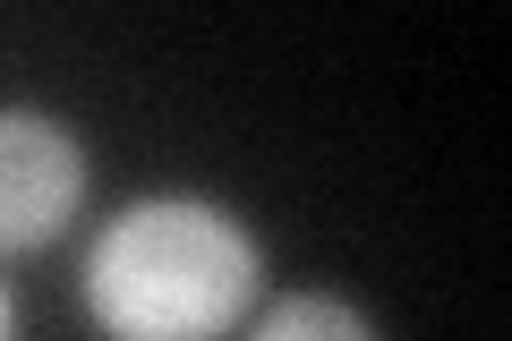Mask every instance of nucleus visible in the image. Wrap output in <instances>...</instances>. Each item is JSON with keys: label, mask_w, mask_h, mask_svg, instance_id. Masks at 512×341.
I'll return each instance as SVG.
<instances>
[{"label": "nucleus", "mask_w": 512, "mask_h": 341, "mask_svg": "<svg viewBox=\"0 0 512 341\" xmlns=\"http://www.w3.org/2000/svg\"><path fill=\"white\" fill-rule=\"evenodd\" d=\"M256 299V239L205 197H146L86 248V307L111 341H222Z\"/></svg>", "instance_id": "1"}, {"label": "nucleus", "mask_w": 512, "mask_h": 341, "mask_svg": "<svg viewBox=\"0 0 512 341\" xmlns=\"http://www.w3.org/2000/svg\"><path fill=\"white\" fill-rule=\"evenodd\" d=\"M86 205V145L43 111H0V256L52 248Z\"/></svg>", "instance_id": "2"}, {"label": "nucleus", "mask_w": 512, "mask_h": 341, "mask_svg": "<svg viewBox=\"0 0 512 341\" xmlns=\"http://www.w3.org/2000/svg\"><path fill=\"white\" fill-rule=\"evenodd\" d=\"M248 341H376V333H367V316L350 299H333V290H291V299H274L256 316Z\"/></svg>", "instance_id": "3"}, {"label": "nucleus", "mask_w": 512, "mask_h": 341, "mask_svg": "<svg viewBox=\"0 0 512 341\" xmlns=\"http://www.w3.org/2000/svg\"><path fill=\"white\" fill-rule=\"evenodd\" d=\"M0 341H9V299H0Z\"/></svg>", "instance_id": "4"}]
</instances>
